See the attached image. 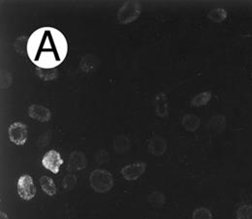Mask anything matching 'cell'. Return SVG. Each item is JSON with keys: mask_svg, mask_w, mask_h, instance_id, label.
<instances>
[{"mask_svg": "<svg viewBox=\"0 0 252 219\" xmlns=\"http://www.w3.org/2000/svg\"><path fill=\"white\" fill-rule=\"evenodd\" d=\"M68 44L65 36L55 28L45 27L32 33L27 43V54L41 69H53L66 59Z\"/></svg>", "mask_w": 252, "mask_h": 219, "instance_id": "6da1fadb", "label": "cell"}, {"mask_svg": "<svg viewBox=\"0 0 252 219\" xmlns=\"http://www.w3.org/2000/svg\"><path fill=\"white\" fill-rule=\"evenodd\" d=\"M90 184L95 192L106 193L114 187V178L109 171L97 169L91 174Z\"/></svg>", "mask_w": 252, "mask_h": 219, "instance_id": "7a4b0ae2", "label": "cell"}, {"mask_svg": "<svg viewBox=\"0 0 252 219\" xmlns=\"http://www.w3.org/2000/svg\"><path fill=\"white\" fill-rule=\"evenodd\" d=\"M141 5L135 1L126 2L119 10L118 21L122 25H127L136 21L141 15Z\"/></svg>", "mask_w": 252, "mask_h": 219, "instance_id": "3957f363", "label": "cell"}, {"mask_svg": "<svg viewBox=\"0 0 252 219\" xmlns=\"http://www.w3.org/2000/svg\"><path fill=\"white\" fill-rule=\"evenodd\" d=\"M18 193L19 196L26 201H31L36 195V188L30 175H23L18 181Z\"/></svg>", "mask_w": 252, "mask_h": 219, "instance_id": "277c9868", "label": "cell"}, {"mask_svg": "<svg viewBox=\"0 0 252 219\" xmlns=\"http://www.w3.org/2000/svg\"><path fill=\"white\" fill-rule=\"evenodd\" d=\"M9 139L17 146H24L28 141L29 131L26 125L22 123H15L9 127Z\"/></svg>", "mask_w": 252, "mask_h": 219, "instance_id": "5b68a950", "label": "cell"}, {"mask_svg": "<svg viewBox=\"0 0 252 219\" xmlns=\"http://www.w3.org/2000/svg\"><path fill=\"white\" fill-rule=\"evenodd\" d=\"M64 161H63L62 156L59 152L51 150L48 153H46V155L42 159V165L44 168H46L47 170L51 171L53 174L57 175L60 173L61 167L63 165Z\"/></svg>", "mask_w": 252, "mask_h": 219, "instance_id": "8992f818", "label": "cell"}, {"mask_svg": "<svg viewBox=\"0 0 252 219\" xmlns=\"http://www.w3.org/2000/svg\"><path fill=\"white\" fill-rule=\"evenodd\" d=\"M147 169V164L144 162H137L130 165H127L122 169V176L128 182L137 181L141 178Z\"/></svg>", "mask_w": 252, "mask_h": 219, "instance_id": "52a82bcc", "label": "cell"}, {"mask_svg": "<svg viewBox=\"0 0 252 219\" xmlns=\"http://www.w3.org/2000/svg\"><path fill=\"white\" fill-rule=\"evenodd\" d=\"M87 167V158L85 154L82 152L75 151L70 154L68 157L67 161V171L72 173V172H77L85 169Z\"/></svg>", "mask_w": 252, "mask_h": 219, "instance_id": "ba28073f", "label": "cell"}, {"mask_svg": "<svg viewBox=\"0 0 252 219\" xmlns=\"http://www.w3.org/2000/svg\"><path fill=\"white\" fill-rule=\"evenodd\" d=\"M29 115L32 119L40 123H47L52 119L51 111L48 108L38 104H33L30 107Z\"/></svg>", "mask_w": 252, "mask_h": 219, "instance_id": "9c48e42d", "label": "cell"}, {"mask_svg": "<svg viewBox=\"0 0 252 219\" xmlns=\"http://www.w3.org/2000/svg\"><path fill=\"white\" fill-rule=\"evenodd\" d=\"M167 150H168V144L163 137L156 135L151 139L149 143L150 154H152L155 156H162L163 155H165Z\"/></svg>", "mask_w": 252, "mask_h": 219, "instance_id": "30bf717a", "label": "cell"}, {"mask_svg": "<svg viewBox=\"0 0 252 219\" xmlns=\"http://www.w3.org/2000/svg\"><path fill=\"white\" fill-rule=\"evenodd\" d=\"M156 113L160 119H165L169 116L168 97L164 93H159L155 97Z\"/></svg>", "mask_w": 252, "mask_h": 219, "instance_id": "8fae6325", "label": "cell"}, {"mask_svg": "<svg viewBox=\"0 0 252 219\" xmlns=\"http://www.w3.org/2000/svg\"><path fill=\"white\" fill-rule=\"evenodd\" d=\"M226 125H227L226 117L223 115H218L213 117L210 120L208 124V130L213 135H220L226 128Z\"/></svg>", "mask_w": 252, "mask_h": 219, "instance_id": "7c38bea8", "label": "cell"}, {"mask_svg": "<svg viewBox=\"0 0 252 219\" xmlns=\"http://www.w3.org/2000/svg\"><path fill=\"white\" fill-rule=\"evenodd\" d=\"M182 125L189 132H195L201 125V120L198 116L195 115H185L182 121Z\"/></svg>", "mask_w": 252, "mask_h": 219, "instance_id": "4fadbf2b", "label": "cell"}, {"mask_svg": "<svg viewBox=\"0 0 252 219\" xmlns=\"http://www.w3.org/2000/svg\"><path fill=\"white\" fill-rule=\"evenodd\" d=\"M113 147H114V150L116 153L125 154L130 149V140L125 135L118 136L114 140Z\"/></svg>", "mask_w": 252, "mask_h": 219, "instance_id": "5bb4252c", "label": "cell"}, {"mask_svg": "<svg viewBox=\"0 0 252 219\" xmlns=\"http://www.w3.org/2000/svg\"><path fill=\"white\" fill-rule=\"evenodd\" d=\"M40 186L42 188V190L49 196H55L57 194V187L54 183V181L47 177V176H43L40 178L39 180Z\"/></svg>", "mask_w": 252, "mask_h": 219, "instance_id": "9a60e30c", "label": "cell"}, {"mask_svg": "<svg viewBox=\"0 0 252 219\" xmlns=\"http://www.w3.org/2000/svg\"><path fill=\"white\" fill-rule=\"evenodd\" d=\"M228 17V12L224 8H215L211 10L208 14L209 20H211L214 23H222L224 22Z\"/></svg>", "mask_w": 252, "mask_h": 219, "instance_id": "2e32d148", "label": "cell"}, {"mask_svg": "<svg viewBox=\"0 0 252 219\" xmlns=\"http://www.w3.org/2000/svg\"><path fill=\"white\" fill-rule=\"evenodd\" d=\"M212 93L210 92H204L201 94H197L193 99L191 100V106L192 107H202L207 105L211 99H212Z\"/></svg>", "mask_w": 252, "mask_h": 219, "instance_id": "e0dca14e", "label": "cell"}, {"mask_svg": "<svg viewBox=\"0 0 252 219\" xmlns=\"http://www.w3.org/2000/svg\"><path fill=\"white\" fill-rule=\"evenodd\" d=\"M148 202L156 208H160L162 207L165 202H166V197L164 196V194L162 192L159 191H154L153 193H151L148 197Z\"/></svg>", "mask_w": 252, "mask_h": 219, "instance_id": "ac0fdd59", "label": "cell"}, {"mask_svg": "<svg viewBox=\"0 0 252 219\" xmlns=\"http://www.w3.org/2000/svg\"><path fill=\"white\" fill-rule=\"evenodd\" d=\"M97 59L95 58L94 56L93 55H87L84 57V59L82 60L81 62V66L82 68L86 71V72H89V71H92L94 70L95 67L98 65L97 64Z\"/></svg>", "mask_w": 252, "mask_h": 219, "instance_id": "d6986e66", "label": "cell"}, {"mask_svg": "<svg viewBox=\"0 0 252 219\" xmlns=\"http://www.w3.org/2000/svg\"><path fill=\"white\" fill-rule=\"evenodd\" d=\"M237 219H252V205H242L238 208L237 213Z\"/></svg>", "mask_w": 252, "mask_h": 219, "instance_id": "ffe728a7", "label": "cell"}, {"mask_svg": "<svg viewBox=\"0 0 252 219\" xmlns=\"http://www.w3.org/2000/svg\"><path fill=\"white\" fill-rule=\"evenodd\" d=\"M192 219H213V214L209 209L201 207L193 212Z\"/></svg>", "mask_w": 252, "mask_h": 219, "instance_id": "44dd1931", "label": "cell"}, {"mask_svg": "<svg viewBox=\"0 0 252 219\" xmlns=\"http://www.w3.org/2000/svg\"><path fill=\"white\" fill-rule=\"evenodd\" d=\"M77 177L74 174H68L64 177L63 181V187L65 190H72L76 187Z\"/></svg>", "mask_w": 252, "mask_h": 219, "instance_id": "7402d4cb", "label": "cell"}, {"mask_svg": "<svg viewBox=\"0 0 252 219\" xmlns=\"http://www.w3.org/2000/svg\"><path fill=\"white\" fill-rule=\"evenodd\" d=\"M37 72H38V76L40 78H42L43 80H45V81H52V80H54L57 77L56 71H53L51 73H42L39 70H37Z\"/></svg>", "mask_w": 252, "mask_h": 219, "instance_id": "603a6c76", "label": "cell"}, {"mask_svg": "<svg viewBox=\"0 0 252 219\" xmlns=\"http://www.w3.org/2000/svg\"><path fill=\"white\" fill-rule=\"evenodd\" d=\"M1 219H8V218H7V216H6V214L5 213H1Z\"/></svg>", "mask_w": 252, "mask_h": 219, "instance_id": "cb8c5ba5", "label": "cell"}]
</instances>
